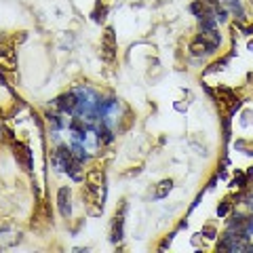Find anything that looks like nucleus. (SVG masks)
Wrapping results in <instances>:
<instances>
[{"label": "nucleus", "mask_w": 253, "mask_h": 253, "mask_svg": "<svg viewBox=\"0 0 253 253\" xmlns=\"http://www.w3.org/2000/svg\"><path fill=\"white\" fill-rule=\"evenodd\" d=\"M114 51H116L114 30L108 28V30H106V36H104V42H101V57H104L106 61H112V59H114Z\"/></svg>", "instance_id": "f257e3e1"}, {"label": "nucleus", "mask_w": 253, "mask_h": 253, "mask_svg": "<svg viewBox=\"0 0 253 253\" xmlns=\"http://www.w3.org/2000/svg\"><path fill=\"white\" fill-rule=\"evenodd\" d=\"M0 68L9 70V72L17 68V55H15L13 46H0Z\"/></svg>", "instance_id": "f03ea898"}, {"label": "nucleus", "mask_w": 253, "mask_h": 253, "mask_svg": "<svg viewBox=\"0 0 253 253\" xmlns=\"http://www.w3.org/2000/svg\"><path fill=\"white\" fill-rule=\"evenodd\" d=\"M101 188H104V171L91 169L86 173V190H89V192H99Z\"/></svg>", "instance_id": "7ed1b4c3"}, {"label": "nucleus", "mask_w": 253, "mask_h": 253, "mask_svg": "<svg viewBox=\"0 0 253 253\" xmlns=\"http://www.w3.org/2000/svg\"><path fill=\"white\" fill-rule=\"evenodd\" d=\"M15 158H17L19 165H21V167L26 169V171L32 167V154H30V150L23 146V144H17V146H15Z\"/></svg>", "instance_id": "20e7f679"}, {"label": "nucleus", "mask_w": 253, "mask_h": 253, "mask_svg": "<svg viewBox=\"0 0 253 253\" xmlns=\"http://www.w3.org/2000/svg\"><path fill=\"white\" fill-rule=\"evenodd\" d=\"M59 211H61L63 217H68L70 211H72V205H70V190L68 188L59 190Z\"/></svg>", "instance_id": "39448f33"}, {"label": "nucleus", "mask_w": 253, "mask_h": 253, "mask_svg": "<svg viewBox=\"0 0 253 253\" xmlns=\"http://www.w3.org/2000/svg\"><path fill=\"white\" fill-rule=\"evenodd\" d=\"M201 41L203 42H207L211 49H215V46L219 44V34H215V32H213V28H203V32H201Z\"/></svg>", "instance_id": "423d86ee"}, {"label": "nucleus", "mask_w": 253, "mask_h": 253, "mask_svg": "<svg viewBox=\"0 0 253 253\" xmlns=\"http://www.w3.org/2000/svg\"><path fill=\"white\" fill-rule=\"evenodd\" d=\"M211 51H213L211 46H209L207 42H203L201 38L190 44V53H192V55H207V53H211Z\"/></svg>", "instance_id": "0eeeda50"}, {"label": "nucleus", "mask_w": 253, "mask_h": 253, "mask_svg": "<svg viewBox=\"0 0 253 253\" xmlns=\"http://www.w3.org/2000/svg\"><path fill=\"white\" fill-rule=\"evenodd\" d=\"M169 190H171V179L161 181V184H158V188H156V199H163V196L167 194Z\"/></svg>", "instance_id": "6e6552de"}]
</instances>
